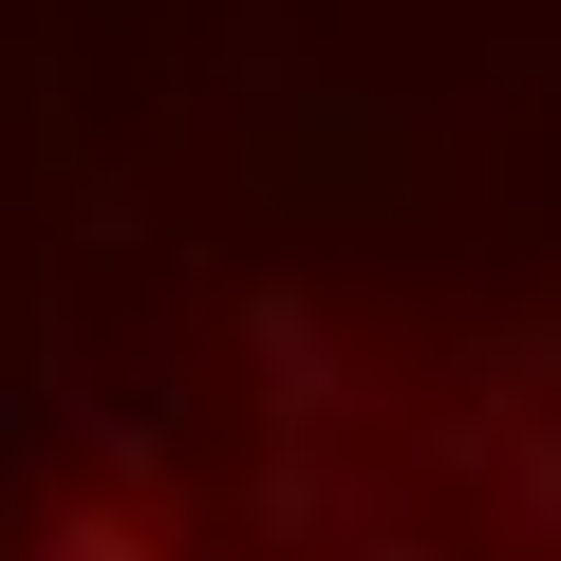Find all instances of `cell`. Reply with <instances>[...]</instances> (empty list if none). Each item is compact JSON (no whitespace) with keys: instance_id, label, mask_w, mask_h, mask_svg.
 Listing matches in <instances>:
<instances>
[{"instance_id":"cell-1","label":"cell","mask_w":561,"mask_h":561,"mask_svg":"<svg viewBox=\"0 0 561 561\" xmlns=\"http://www.w3.org/2000/svg\"><path fill=\"white\" fill-rule=\"evenodd\" d=\"M0 561H561V337L262 319L38 468Z\"/></svg>"}]
</instances>
